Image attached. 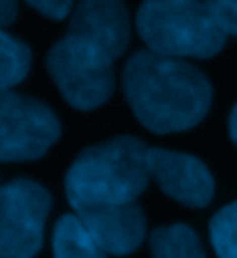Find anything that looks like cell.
Segmentation results:
<instances>
[{"label": "cell", "mask_w": 237, "mask_h": 258, "mask_svg": "<svg viewBox=\"0 0 237 258\" xmlns=\"http://www.w3.org/2000/svg\"><path fill=\"white\" fill-rule=\"evenodd\" d=\"M121 89L135 119L156 135L196 128L212 107V82L189 60L165 58L149 49L126 60Z\"/></svg>", "instance_id": "obj_1"}, {"label": "cell", "mask_w": 237, "mask_h": 258, "mask_svg": "<svg viewBox=\"0 0 237 258\" xmlns=\"http://www.w3.org/2000/svg\"><path fill=\"white\" fill-rule=\"evenodd\" d=\"M149 147L135 135H116L79 151L66 172V198L72 212L137 203L147 191Z\"/></svg>", "instance_id": "obj_2"}, {"label": "cell", "mask_w": 237, "mask_h": 258, "mask_svg": "<svg viewBox=\"0 0 237 258\" xmlns=\"http://www.w3.org/2000/svg\"><path fill=\"white\" fill-rule=\"evenodd\" d=\"M135 33L149 51L177 60L214 58L228 40L207 3L196 0H147L135 14Z\"/></svg>", "instance_id": "obj_3"}, {"label": "cell", "mask_w": 237, "mask_h": 258, "mask_svg": "<svg viewBox=\"0 0 237 258\" xmlns=\"http://www.w3.org/2000/svg\"><path fill=\"white\" fill-rule=\"evenodd\" d=\"M47 70L63 100L79 112L102 107L116 89L114 58L75 35H66L49 49Z\"/></svg>", "instance_id": "obj_4"}, {"label": "cell", "mask_w": 237, "mask_h": 258, "mask_svg": "<svg viewBox=\"0 0 237 258\" xmlns=\"http://www.w3.org/2000/svg\"><path fill=\"white\" fill-rule=\"evenodd\" d=\"M61 138L49 105L14 91H0V163L37 161Z\"/></svg>", "instance_id": "obj_5"}, {"label": "cell", "mask_w": 237, "mask_h": 258, "mask_svg": "<svg viewBox=\"0 0 237 258\" xmlns=\"http://www.w3.org/2000/svg\"><path fill=\"white\" fill-rule=\"evenodd\" d=\"M51 196L42 184L19 177L0 188V258H35L44 242Z\"/></svg>", "instance_id": "obj_6"}, {"label": "cell", "mask_w": 237, "mask_h": 258, "mask_svg": "<svg viewBox=\"0 0 237 258\" xmlns=\"http://www.w3.org/2000/svg\"><path fill=\"white\" fill-rule=\"evenodd\" d=\"M149 177L174 203L202 210L214 198V177L209 168L193 154L149 147L147 151Z\"/></svg>", "instance_id": "obj_7"}, {"label": "cell", "mask_w": 237, "mask_h": 258, "mask_svg": "<svg viewBox=\"0 0 237 258\" xmlns=\"http://www.w3.org/2000/svg\"><path fill=\"white\" fill-rule=\"evenodd\" d=\"M131 19L124 3L86 0L75 5L66 35L82 37L109 54L114 60H118L131 44Z\"/></svg>", "instance_id": "obj_8"}, {"label": "cell", "mask_w": 237, "mask_h": 258, "mask_svg": "<svg viewBox=\"0 0 237 258\" xmlns=\"http://www.w3.org/2000/svg\"><path fill=\"white\" fill-rule=\"evenodd\" d=\"M77 216L107 256H131L149 237L147 214L137 203L84 210Z\"/></svg>", "instance_id": "obj_9"}, {"label": "cell", "mask_w": 237, "mask_h": 258, "mask_svg": "<svg viewBox=\"0 0 237 258\" xmlns=\"http://www.w3.org/2000/svg\"><path fill=\"white\" fill-rule=\"evenodd\" d=\"M51 253L53 258H107L75 212L63 214L53 226Z\"/></svg>", "instance_id": "obj_10"}, {"label": "cell", "mask_w": 237, "mask_h": 258, "mask_svg": "<svg viewBox=\"0 0 237 258\" xmlns=\"http://www.w3.org/2000/svg\"><path fill=\"white\" fill-rule=\"evenodd\" d=\"M147 244L151 258H207L198 233L186 223H170L151 230Z\"/></svg>", "instance_id": "obj_11"}, {"label": "cell", "mask_w": 237, "mask_h": 258, "mask_svg": "<svg viewBox=\"0 0 237 258\" xmlns=\"http://www.w3.org/2000/svg\"><path fill=\"white\" fill-rule=\"evenodd\" d=\"M30 47L0 28V91L21 84L30 70Z\"/></svg>", "instance_id": "obj_12"}, {"label": "cell", "mask_w": 237, "mask_h": 258, "mask_svg": "<svg viewBox=\"0 0 237 258\" xmlns=\"http://www.w3.org/2000/svg\"><path fill=\"white\" fill-rule=\"evenodd\" d=\"M209 242L216 258H237V200L209 219Z\"/></svg>", "instance_id": "obj_13"}, {"label": "cell", "mask_w": 237, "mask_h": 258, "mask_svg": "<svg viewBox=\"0 0 237 258\" xmlns=\"http://www.w3.org/2000/svg\"><path fill=\"white\" fill-rule=\"evenodd\" d=\"M207 10L225 33V37L237 40V0H209Z\"/></svg>", "instance_id": "obj_14"}, {"label": "cell", "mask_w": 237, "mask_h": 258, "mask_svg": "<svg viewBox=\"0 0 237 258\" xmlns=\"http://www.w3.org/2000/svg\"><path fill=\"white\" fill-rule=\"evenodd\" d=\"M33 10L42 14V17L51 19V21H66V19L72 17L75 12V5L68 3V0H58V3H49V0H35V3H30Z\"/></svg>", "instance_id": "obj_15"}, {"label": "cell", "mask_w": 237, "mask_h": 258, "mask_svg": "<svg viewBox=\"0 0 237 258\" xmlns=\"http://www.w3.org/2000/svg\"><path fill=\"white\" fill-rule=\"evenodd\" d=\"M17 19V5L14 3H0V28L10 26Z\"/></svg>", "instance_id": "obj_16"}, {"label": "cell", "mask_w": 237, "mask_h": 258, "mask_svg": "<svg viewBox=\"0 0 237 258\" xmlns=\"http://www.w3.org/2000/svg\"><path fill=\"white\" fill-rule=\"evenodd\" d=\"M228 135H230L232 144L237 147V102L232 105L230 114H228Z\"/></svg>", "instance_id": "obj_17"}, {"label": "cell", "mask_w": 237, "mask_h": 258, "mask_svg": "<svg viewBox=\"0 0 237 258\" xmlns=\"http://www.w3.org/2000/svg\"><path fill=\"white\" fill-rule=\"evenodd\" d=\"M0 188H3V184H0Z\"/></svg>", "instance_id": "obj_18"}]
</instances>
